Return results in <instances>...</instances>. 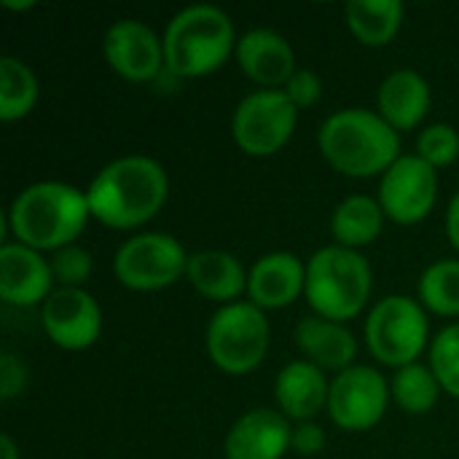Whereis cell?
<instances>
[{
    "mask_svg": "<svg viewBox=\"0 0 459 459\" xmlns=\"http://www.w3.org/2000/svg\"><path fill=\"white\" fill-rule=\"evenodd\" d=\"M385 229V210L371 196H350L344 199L331 218V231L342 247H363L371 245Z\"/></svg>",
    "mask_w": 459,
    "mask_h": 459,
    "instance_id": "cell-22",
    "label": "cell"
},
{
    "mask_svg": "<svg viewBox=\"0 0 459 459\" xmlns=\"http://www.w3.org/2000/svg\"><path fill=\"white\" fill-rule=\"evenodd\" d=\"M290 446H293L299 455L312 457V455H317V452L325 446V433H323V428H317V425H312V422H299V428H293Z\"/></svg>",
    "mask_w": 459,
    "mask_h": 459,
    "instance_id": "cell-32",
    "label": "cell"
},
{
    "mask_svg": "<svg viewBox=\"0 0 459 459\" xmlns=\"http://www.w3.org/2000/svg\"><path fill=\"white\" fill-rule=\"evenodd\" d=\"M293 428L274 409L247 411L226 436V459H282L290 449Z\"/></svg>",
    "mask_w": 459,
    "mask_h": 459,
    "instance_id": "cell-15",
    "label": "cell"
},
{
    "mask_svg": "<svg viewBox=\"0 0 459 459\" xmlns=\"http://www.w3.org/2000/svg\"><path fill=\"white\" fill-rule=\"evenodd\" d=\"M38 100L35 73L16 56H0V118H24Z\"/></svg>",
    "mask_w": 459,
    "mask_h": 459,
    "instance_id": "cell-24",
    "label": "cell"
},
{
    "mask_svg": "<svg viewBox=\"0 0 459 459\" xmlns=\"http://www.w3.org/2000/svg\"><path fill=\"white\" fill-rule=\"evenodd\" d=\"M108 65L126 81H151L164 67L161 38L140 19H121L110 24L102 40Z\"/></svg>",
    "mask_w": 459,
    "mask_h": 459,
    "instance_id": "cell-13",
    "label": "cell"
},
{
    "mask_svg": "<svg viewBox=\"0 0 459 459\" xmlns=\"http://www.w3.org/2000/svg\"><path fill=\"white\" fill-rule=\"evenodd\" d=\"M204 344L210 360L221 371L231 377L255 371L269 350V323L264 309L250 301H234L221 307L210 317Z\"/></svg>",
    "mask_w": 459,
    "mask_h": 459,
    "instance_id": "cell-6",
    "label": "cell"
},
{
    "mask_svg": "<svg viewBox=\"0 0 459 459\" xmlns=\"http://www.w3.org/2000/svg\"><path fill=\"white\" fill-rule=\"evenodd\" d=\"M371 266L350 247L331 245L317 250L307 264V301L317 317L344 323L363 312L371 296Z\"/></svg>",
    "mask_w": 459,
    "mask_h": 459,
    "instance_id": "cell-5",
    "label": "cell"
},
{
    "mask_svg": "<svg viewBox=\"0 0 459 459\" xmlns=\"http://www.w3.org/2000/svg\"><path fill=\"white\" fill-rule=\"evenodd\" d=\"M51 264L19 242L0 247V299L13 307H35L51 296Z\"/></svg>",
    "mask_w": 459,
    "mask_h": 459,
    "instance_id": "cell-14",
    "label": "cell"
},
{
    "mask_svg": "<svg viewBox=\"0 0 459 459\" xmlns=\"http://www.w3.org/2000/svg\"><path fill=\"white\" fill-rule=\"evenodd\" d=\"M379 116L395 129H414L430 110V86L417 70L390 73L377 94Z\"/></svg>",
    "mask_w": 459,
    "mask_h": 459,
    "instance_id": "cell-18",
    "label": "cell"
},
{
    "mask_svg": "<svg viewBox=\"0 0 459 459\" xmlns=\"http://www.w3.org/2000/svg\"><path fill=\"white\" fill-rule=\"evenodd\" d=\"M27 385V371L22 366V360L11 352H3L0 355V398L3 401H11L16 398Z\"/></svg>",
    "mask_w": 459,
    "mask_h": 459,
    "instance_id": "cell-31",
    "label": "cell"
},
{
    "mask_svg": "<svg viewBox=\"0 0 459 459\" xmlns=\"http://www.w3.org/2000/svg\"><path fill=\"white\" fill-rule=\"evenodd\" d=\"M328 390L331 385L325 382L323 368L312 366L309 360H293L288 363L274 385L277 403L285 417L309 422L328 406Z\"/></svg>",
    "mask_w": 459,
    "mask_h": 459,
    "instance_id": "cell-20",
    "label": "cell"
},
{
    "mask_svg": "<svg viewBox=\"0 0 459 459\" xmlns=\"http://www.w3.org/2000/svg\"><path fill=\"white\" fill-rule=\"evenodd\" d=\"M0 457L3 459H19V452H16V444L11 441L8 433L0 436Z\"/></svg>",
    "mask_w": 459,
    "mask_h": 459,
    "instance_id": "cell-34",
    "label": "cell"
},
{
    "mask_svg": "<svg viewBox=\"0 0 459 459\" xmlns=\"http://www.w3.org/2000/svg\"><path fill=\"white\" fill-rule=\"evenodd\" d=\"M285 94L293 100V105H296L299 110L312 108V105L320 100V94H323V81L317 78V73L301 67V70H296L293 78L285 83Z\"/></svg>",
    "mask_w": 459,
    "mask_h": 459,
    "instance_id": "cell-30",
    "label": "cell"
},
{
    "mask_svg": "<svg viewBox=\"0 0 459 459\" xmlns=\"http://www.w3.org/2000/svg\"><path fill=\"white\" fill-rule=\"evenodd\" d=\"M48 264H51L54 282H59L62 288H81L91 274V255L78 245H67L56 250Z\"/></svg>",
    "mask_w": 459,
    "mask_h": 459,
    "instance_id": "cell-29",
    "label": "cell"
},
{
    "mask_svg": "<svg viewBox=\"0 0 459 459\" xmlns=\"http://www.w3.org/2000/svg\"><path fill=\"white\" fill-rule=\"evenodd\" d=\"M393 398L395 403L409 411V414H428L441 393V385L433 374V368L422 366V363H411L398 368V374L393 377Z\"/></svg>",
    "mask_w": 459,
    "mask_h": 459,
    "instance_id": "cell-25",
    "label": "cell"
},
{
    "mask_svg": "<svg viewBox=\"0 0 459 459\" xmlns=\"http://www.w3.org/2000/svg\"><path fill=\"white\" fill-rule=\"evenodd\" d=\"M417 156L433 167H449L459 156V134L449 124H430L417 140Z\"/></svg>",
    "mask_w": 459,
    "mask_h": 459,
    "instance_id": "cell-28",
    "label": "cell"
},
{
    "mask_svg": "<svg viewBox=\"0 0 459 459\" xmlns=\"http://www.w3.org/2000/svg\"><path fill=\"white\" fill-rule=\"evenodd\" d=\"M3 5H5V8H22V11H24V8H32L35 3H32V0H24V3H13V0H3Z\"/></svg>",
    "mask_w": 459,
    "mask_h": 459,
    "instance_id": "cell-35",
    "label": "cell"
},
{
    "mask_svg": "<svg viewBox=\"0 0 459 459\" xmlns=\"http://www.w3.org/2000/svg\"><path fill=\"white\" fill-rule=\"evenodd\" d=\"M186 277L194 290L210 301H234L247 288L242 264L226 250H202L188 255Z\"/></svg>",
    "mask_w": 459,
    "mask_h": 459,
    "instance_id": "cell-21",
    "label": "cell"
},
{
    "mask_svg": "<svg viewBox=\"0 0 459 459\" xmlns=\"http://www.w3.org/2000/svg\"><path fill=\"white\" fill-rule=\"evenodd\" d=\"M89 199L67 183L43 180L27 186L8 210V229L19 245L32 250H62L83 231L89 221Z\"/></svg>",
    "mask_w": 459,
    "mask_h": 459,
    "instance_id": "cell-2",
    "label": "cell"
},
{
    "mask_svg": "<svg viewBox=\"0 0 459 459\" xmlns=\"http://www.w3.org/2000/svg\"><path fill=\"white\" fill-rule=\"evenodd\" d=\"M164 67L178 78H202L234 51V24L215 5H188L164 30Z\"/></svg>",
    "mask_w": 459,
    "mask_h": 459,
    "instance_id": "cell-4",
    "label": "cell"
},
{
    "mask_svg": "<svg viewBox=\"0 0 459 459\" xmlns=\"http://www.w3.org/2000/svg\"><path fill=\"white\" fill-rule=\"evenodd\" d=\"M43 331L67 352L89 350L102 331V315L83 288H59L43 301Z\"/></svg>",
    "mask_w": 459,
    "mask_h": 459,
    "instance_id": "cell-12",
    "label": "cell"
},
{
    "mask_svg": "<svg viewBox=\"0 0 459 459\" xmlns=\"http://www.w3.org/2000/svg\"><path fill=\"white\" fill-rule=\"evenodd\" d=\"M352 35L366 46H387L403 22L401 0H350L344 8Z\"/></svg>",
    "mask_w": 459,
    "mask_h": 459,
    "instance_id": "cell-23",
    "label": "cell"
},
{
    "mask_svg": "<svg viewBox=\"0 0 459 459\" xmlns=\"http://www.w3.org/2000/svg\"><path fill=\"white\" fill-rule=\"evenodd\" d=\"M167 188V172L159 161L151 156H124L97 172L86 199L102 226L134 229L161 210Z\"/></svg>",
    "mask_w": 459,
    "mask_h": 459,
    "instance_id": "cell-1",
    "label": "cell"
},
{
    "mask_svg": "<svg viewBox=\"0 0 459 459\" xmlns=\"http://www.w3.org/2000/svg\"><path fill=\"white\" fill-rule=\"evenodd\" d=\"M430 368L449 395L459 398V323L444 328L430 344Z\"/></svg>",
    "mask_w": 459,
    "mask_h": 459,
    "instance_id": "cell-27",
    "label": "cell"
},
{
    "mask_svg": "<svg viewBox=\"0 0 459 459\" xmlns=\"http://www.w3.org/2000/svg\"><path fill=\"white\" fill-rule=\"evenodd\" d=\"M446 237L459 250V191L452 196L449 210H446Z\"/></svg>",
    "mask_w": 459,
    "mask_h": 459,
    "instance_id": "cell-33",
    "label": "cell"
},
{
    "mask_svg": "<svg viewBox=\"0 0 459 459\" xmlns=\"http://www.w3.org/2000/svg\"><path fill=\"white\" fill-rule=\"evenodd\" d=\"M296 347L307 355V360L323 371H347L358 355L355 336L333 320L325 317H304L296 325Z\"/></svg>",
    "mask_w": 459,
    "mask_h": 459,
    "instance_id": "cell-19",
    "label": "cell"
},
{
    "mask_svg": "<svg viewBox=\"0 0 459 459\" xmlns=\"http://www.w3.org/2000/svg\"><path fill=\"white\" fill-rule=\"evenodd\" d=\"M299 108L285 89H258L247 94L231 118V134L247 156H274L293 134Z\"/></svg>",
    "mask_w": 459,
    "mask_h": 459,
    "instance_id": "cell-8",
    "label": "cell"
},
{
    "mask_svg": "<svg viewBox=\"0 0 459 459\" xmlns=\"http://www.w3.org/2000/svg\"><path fill=\"white\" fill-rule=\"evenodd\" d=\"M307 288V266L293 253H266L247 274V296L258 309L290 307Z\"/></svg>",
    "mask_w": 459,
    "mask_h": 459,
    "instance_id": "cell-16",
    "label": "cell"
},
{
    "mask_svg": "<svg viewBox=\"0 0 459 459\" xmlns=\"http://www.w3.org/2000/svg\"><path fill=\"white\" fill-rule=\"evenodd\" d=\"M366 344L385 366H411L428 344V315L409 296L382 299L366 320Z\"/></svg>",
    "mask_w": 459,
    "mask_h": 459,
    "instance_id": "cell-7",
    "label": "cell"
},
{
    "mask_svg": "<svg viewBox=\"0 0 459 459\" xmlns=\"http://www.w3.org/2000/svg\"><path fill=\"white\" fill-rule=\"evenodd\" d=\"M188 269V255L172 234L151 231L126 239L116 258L113 272L121 285L132 290H161L178 282Z\"/></svg>",
    "mask_w": 459,
    "mask_h": 459,
    "instance_id": "cell-9",
    "label": "cell"
},
{
    "mask_svg": "<svg viewBox=\"0 0 459 459\" xmlns=\"http://www.w3.org/2000/svg\"><path fill=\"white\" fill-rule=\"evenodd\" d=\"M237 62L245 75L261 86H285L296 73L290 43L274 30H250L237 40Z\"/></svg>",
    "mask_w": 459,
    "mask_h": 459,
    "instance_id": "cell-17",
    "label": "cell"
},
{
    "mask_svg": "<svg viewBox=\"0 0 459 459\" xmlns=\"http://www.w3.org/2000/svg\"><path fill=\"white\" fill-rule=\"evenodd\" d=\"M438 199L436 167L422 156H401L379 183V204L385 215L401 226H414L430 215Z\"/></svg>",
    "mask_w": 459,
    "mask_h": 459,
    "instance_id": "cell-10",
    "label": "cell"
},
{
    "mask_svg": "<svg viewBox=\"0 0 459 459\" xmlns=\"http://www.w3.org/2000/svg\"><path fill=\"white\" fill-rule=\"evenodd\" d=\"M420 299L441 317L459 315V261L446 258L430 264L420 277Z\"/></svg>",
    "mask_w": 459,
    "mask_h": 459,
    "instance_id": "cell-26",
    "label": "cell"
},
{
    "mask_svg": "<svg viewBox=\"0 0 459 459\" xmlns=\"http://www.w3.org/2000/svg\"><path fill=\"white\" fill-rule=\"evenodd\" d=\"M317 145L325 161L350 178L385 175L401 159L398 132L379 113L363 108H347L328 116L317 132Z\"/></svg>",
    "mask_w": 459,
    "mask_h": 459,
    "instance_id": "cell-3",
    "label": "cell"
},
{
    "mask_svg": "<svg viewBox=\"0 0 459 459\" xmlns=\"http://www.w3.org/2000/svg\"><path fill=\"white\" fill-rule=\"evenodd\" d=\"M387 411V382L377 368L350 366L336 374L328 390V414L333 425L350 433L371 430Z\"/></svg>",
    "mask_w": 459,
    "mask_h": 459,
    "instance_id": "cell-11",
    "label": "cell"
}]
</instances>
